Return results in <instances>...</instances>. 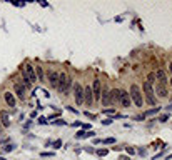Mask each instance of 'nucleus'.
<instances>
[{
	"label": "nucleus",
	"mask_w": 172,
	"mask_h": 160,
	"mask_svg": "<svg viewBox=\"0 0 172 160\" xmlns=\"http://www.w3.org/2000/svg\"><path fill=\"white\" fill-rule=\"evenodd\" d=\"M74 87V78L69 77L65 72H60V75H59V85H57V90L62 95H69V92H70V88Z\"/></svg>",
	"instance_id": "f257e3e1"
},
{
	"label": "nucleus",
	"mask_w": 172,
	"mask_h": 160,
	"mask_svg": "<svg viewBox=\"0 0 172 160\" xmlns=\"http://www.w3.org/2000/svg\"><path fill=\"white\" fill-rule=\"evenodd\" d=\"M129 95H131V100L136 103L137 107H142L144 105V98H142V92H141V87L139 85H136V83L131 85V93Z\"/></svg>",
	"instance_id": "f03ea898"
},
{
	"label": "nucleus",
	"mask_w": 172,
	"mask_h": 160,
	"mask_svg": "<svg viewBox=\"0 0 172 160\" xmlns=\"http://www.w3.org/2000/svg\"><path fill=\"white\" fill-rule=\"evenodd\" d=\"M22 72H24V75H25L29 80H30L32 83L37 82V75H35V65H32L30 62H25L24 63V68H22Z\"/></svg>",
	"instance_id": "7ed1b4c3"
},
{
	"label": "nucleus",
	"mask_w": 172,
	"mask_h": 160,
	"mask_svg": "<svg viewBox=\"0 0 172 160\" xmlns=\"http://www.w3.org/2000/svg\"><path fill=\"white\" fill-rule=\"evenodd\" d=\"M59 75H60V72H57V70H49V72H45V80L55 90H57V85H59Z\"/></svg>",
	"instance_id": "20e7f679"
},
{
	"label": "nucleus",
	"mask_w": 172,
	"mask_h": 160,
	"mask_svg": "<svg viewBox=\"0 0 172 160\" xmlns=\"http://www.w3.org/2000/svg\"><path fill=\"white\" fill-rule=\"evenodd\" d=\"M74 97H75V103L77 105H84V87L80 82L74 83Z\"/></svg>",
	"instance_id": "39448f33"
},
{
	"label": "nucleus",
	"mask_w": 172,
	"mask_h": 160,
	"mask_svg": "<svg viewBox=\"0 0 172 160\" xmlns=\"http://www.w3.org/2000/svg\"><path fill=\"white\" fill-rule=\"evenodd\" d=\"M84 103L87 107H92V103H94V93H92V87L90 85L84 87Z\"/></svg>",
	"instance_id": "423d86ee"
},
{
	"label": "nucleus",
	"mask_w": 172,
	"mask_h": 160,
	"mask_svg": "<svg viewBox=\"0 0 172 160\" xmlns=\"http://www.w3.org/2000/svg\"><path fill=\"white\" fill-rule=\"evenodd\" d=\"M90 87H92V93H94V102L100 100V95H102V83H100L99 78H95Z\"/></svg>",
	"instance_id": "0eeeda50"
},
{
	"label": "nucleus",
	"mask_w": 172,
	"mask_h": 160,
	"mask_svg": "<svg viewBox=\"0 0 172 160\" xmlns=\"http://www.w3.org/2000/svg\"><path fill=\"white\" fill-rule=\"evenodd\" d=\"M14 95H15V98H19V100H25L27 90L22 87L19 82H15V83H14Z\"/></svg>",
	"instance_id": "6e6552de"
},
{
	"label": "nucleus",
	"mask_w": 172,
	"mask_h": 160,
	"mask_svg": "<svg viewBox=\"0 0 172 160\" xmlns=\"http://www.w3.org/2000/svg\"><path fill=\"white\" fill-rule=\"evenodd\" d=\"M119 103H122V107H125V109H129V107H131V105H132V100H131V95H129V92H125V90H120Z\"/></svg>",
	"instance_id": "1a4fd4ad"
},
{
	"label": "nucleus",
	"mask_w": 172,
	"mask_h": 160,
	"mask_svg": "<svg viewBox=\"0 0 172 160\" xmlns=\"http://www.w3.org/2000/svg\"><path fill=\"white\" fill-rule=\"evenodd\" d=\"M0 124H2V127L4 129H9L10 127V114L7 112V110H0Z\"/></svg>",
	"instance_id": "9d476101"
},
{
	"label": "nucleus",
	"mask_w": 172,
	"mask_h": 160,
	"mask_svg": "<svg viewBox=\"0 0 172 160\" xmlns=\"http://www.w3.org/2000/svg\"><path fill=\"white\" fill-rule=\"evenodd\" d=\"M4 100H5V103L9 105V107L15 109L17 98H15V95H14V92H5V93H4Z\"/></svg>",
	"instance_id": "9b49d317"
},
{
	"label": "nucleus",
	"mask_w": 172,
	"mask_h": 160,
	"mask_svg": "<svg viewBox=\"0 0 172 160\" xmlns=\"http://www.w3.org/2000/svg\"><path fill=\"white\" fill-rule=\"evenodd\" d=\"M154 75H156V78L159 80V85H164V87H166V83L169 82V80H167L166 72H164L162 68H159V70H156V73H154Z\"/></svg>",
	"instance_id": "f8f14e48"
},
{
	"label": "nucleus",
	"mask_w": 172,
	"mask_h": 160,
	"mask_svg": "<svg viewBox=\"0 0 172 160\" xmlns=\"http://www.w3.org/2000/svg\"><path fill=\"white\" fill-rule=\"evenodd\" d=\"M159 110H161V109H159V107H154V109L147 110V112H144V114H142V115H137V117H136V120H139V122H142V120H146L147 117H151V115H156L157 112H159Z\"/></svg>",
	"instance_id": "ddd939ff"
},
{
	"label": "nucleus",
	"mask_w": 172,
	"mask_h": 160,
	"mask_svg": "<svg viewBox=\"0 0 172 160\" xmlns=\"http://www.w3.org/2000/svg\"><path fill=\"white\" fill-rule=\"evenodd\" d=\"M100 102H102V107H110V105H112L109 90H104V92H102V95H100Z\"/></svg>",
	"instance_id": "4468645a"
},
{
	"label": "nucleus",
	"mask_w": 172,
	"mask_h": 160,
	"mask_svg": "<svg viewBox=\"0 0 172 160\" xmlns=\"http://www.w3.org/2000/svg\"><path fill=\"white\" fill-rule=\"evenodd\" d=\"M35 75H37V82H47L45 80V70L40 65H35Z\"/></svg>",
	"instance_id": "2eb2a0df"
},
{
	"label": "nucleus",
	"mask_w": 172,
	"mask_h": 160,
	"mask_svg": "<svg viewBox=\"0 0 172 160\" xmlns=\"http://www.w3.org/2000/svg\"><path fill=\"white\" fill-rule=\"evenodd\" d=\"M109 92H110V102H112V105L119 103V97H120L119 88H112V90H109Z\"/></svg>",
	"instance_id": "dca6fc26"
},
{
	"label": "nucleus",
	"mask_w": 172,
	"mask_h": 160,
	"mask_svg": "<svg viewBox=\"0 0 172 160\" xmlns=\"http://www.w3.org/2000/svg\"><path fill=\"white\" fill-rule=\"evenodd\" d=\"M22 85V87L25 88V90H30L32 88V85H34V83L30 82V80H29V78L25 77V75H24V72H22V77H20V82H19Z\"/></svg>",
	"instance_id": "f3484780"
},
{
	"label": "nucleus",
	"mask_w": 172,
	"mask_h": 160,
	"mask_svg": "<svg viewBox=\"0 0 172 160\" xmlns=\"http://www.w3.org/2000/svg\"><path fill=\"white\" fill-rule=\"evenodd\" d=\"M154 93H157V95H159L161 98H164V97H167V88L164 87V85H159V83H157Z\"/></svg>",
	"instance_id": "a211bd4d"
},
{
	"label": "nucleus",
	"mask_w": 172,
	"mask_h": 160,
	"mask_svg": "<svg viewBox=\"0 0 172 160\" xmlns=\"http://www.w3.org/2000/svg\"><path fill=\"white\" fill-rule=\"evenodd\" d=\"M142 88H144V92H146V97H154V88H152V83L144 82Z\"/></svg>",
	"instance_id": "6ab92c4d"
},
{
	"label": "nucleus",
	"mask_w": 172,
	"mask_h": 160,
	"mask_svg": "<svg viewBox=\"0 0 172 160\" xmlns=\"http://www.w3.org/2000/svg\"><path fill=\"white\" fill-rule=\"evenodd\" d=\"M15 147H17V145L10 142V144H7L5 147H2V152H4V154H10V152H14V150H15Z\"/></svg>",
	"instance_id": "aec40b11"
},
{
	"label": "nucleus",
	"mask_w": 172,
	"mask_h": 160,
	"mask_svg": "<svg viewBox=\"0 0 172 160\" xmlns=\"http://www.w3.org/2000/svg\"><path fill=\"white\" fill-rule=\"evenodd\" d=\"M102 144H104V145H114V144H115V139H114V137H107V139H102Z\"/></svg>",
	"instance_id": "412c9836"
},
{
	"label": "nucleus",
	"mask_w": 172,
	"mask_h": 160,
	"mask_svg": "<svg viewBox=\"0 0 172 160\" xmlns=\"http://www.w3.org/2000/svg\"><path fill=\"white\" fill-rule=\"evenodd\" d=\"M102 114L104 115H115V109L112 107V109H104L102 110Z\"/></svg>",
	"instance_id": "4be33fe9"
},
{
	"label": "nucleus",
	"mask_w": 172,
	"mask_h": 160,
	"mask_svg": "<svg viewBox=\"0 0 172 160\" xmlns=\"http://www.w3.org/2000/svg\"><path fill=\"white\" fill-rule=\"evenodd\" d=\"M95 152H97L99 157H105V155L109 154V150H107V149H99V150H95Z\"/></svg>",
	"instance_id": "5701e85b"
},
{
	"label": "nucleus",
	"mask_w": 172,
	"mask_h": 160,
	"mask_svg": "<svg viewBox=\"0 0 172 160\" xmlns=\"http://www.w3.org/2000/svg\"><path fill=\"white\" fill-rule=\"evenodd\" d=\"M37 124H39V125H47L49 124L47 117H39V119H37Z\"/></svg>",
	"instance_id": "b1692460"
},
{
	"label": "nucleus",
	"mask_w": 172,
	"mask_h": 160,
	"mask_svg": "<svg viewBox=\"0 0 172 160\" xmlns=\"http://www.w3.org/2000/svg\"><path fill=\"white\" fill-rule=\"evenodd\" d=\"M52 147H54L55 150H57V149H60V147H62V140L59 139V140H55V142H52Z\"/></svg>",
	"instance_id": "393cba45"
},
{
	"label": "nucleus",
	"mask_w": 172,
	"mask_h": 160,
	"mask_svg": "<svg viewBox=\"0 0 172 160\" xmlns=\"http://www.w3.org/2000/svg\"><path fill=\"white\" fill-rule=\"evenodd\" d=\"M75 139H77V140H80V139H85V132H84V130H79L77 134H75Z\"/></svg>",
	"instance_id": "a878e982"
},
{
	"label": "nucleus",
	"mask_w": 172,
	"mask_h": 160,
	"mask_svg": "<svg viewBox=\"0 0 172 160\" xmlns=\"http://www.w3.org/2000/svg\"><path fill=\"white\" fill-rule=\"evenodd\" d=\"M52 125H57V127H60V125H65V120L59 119V120H52Z\"/></svg>",
	"instance_id": "bb28decb"
},
{
	"label": "nucleus",
	"mask_w": 172,
	"mask_h": 160,
	"mask_svg": "<svg viewBox=\"0 0 172 160\" xmlns=\"http://www.w3.org/2000/svg\"><path fill=\"white\" fill-rule=\"evenodd\" d=\"M84 115H85L87 119H90V120H95V115H94V114H90L89 110H85V112H84Z\"/></svg>",
	"instance_id": "cd10ccee"
},
{
	"label": "nucleus",
	"mask_w": 172,
	"mask_h": 160,
	"mask_svg": "<svg viewBox=\"0 0 172 160\" xmlns=\"http://www.w3.org/2000/svg\"><path fill=\"white\" fill-rule=\"evenodd\" d=\"M54 155H55V152H42L40 157H44V159H45V157H54Z\"/></svg>",
	"instance_id": "c85d7f7f"
},
{
	"label": "nucleus",
	"mask_w": 172,
	"mask_h": 160,
	"mask_svg": "<svg viewBox=\"0 0 172 160\" xmlns=\"http://www.w3.org/2000/svg\"><path fill=\"white\" fill-rule=\"evenodd\" d=\"M167 120H169V114H164V115H161V117H159V122H162V124H164V122H167Z\"/></svg>",
	"instance_id": "c756f323"
},
{
	"label": "nucleus",
	"mask_w": 172,
	"mask_h": 160,
	"mask_svg": "<svg viewBox=\"0 0 172 160\" xmlns=\"http://www.w3.org/2000/svg\"><path fill=\"white\" fill-rule=\"evenodd\" d=\"M82 130L84 132H89V130H92V125L90 124H82Z\"/></svg>",
	"instance_id": "7c9ffc66"
},
{
	"label": "nucleus",
	"mask_w": 172,
	"mask_h": 160,
	"mask_svg": "<svg viewBox=\"0 0 172 160\" xmlns=\"http://www.w3.org/2000/svg\"><path fill=\"white\" fill-rule=\"evenodd\" d=\"M92 137H95V132H94V130H89V132H85V139H92Z\"/></svg>",
	"instance_id": "2f4dec72"
},
{
	"label": "nucleus",
	"mask_w": 172,
	"mask_h": 160,
	"mask_svg": "<svg viewBox=\"0 0 172 160\" xmlns=\"http://www.w3.org/2000/svg\"><path fill=\"white\" fill-rule=\"evenodd\" d=\"M125 152H127V155H134L136 154V149H132V147H125Z\"/></svg>",
	"instance_id": "473e14b6"
},
{
	"label": "nucleus",
	"mask_w": 172,
	"mask_h": 160,
	"mask_svg": "<svg viewBox=\"0 0 172 160\" xmlns=\"http://www.w3.org/2000/svg\"><path fill=\"white\" fill-rule=\"evenodd\" d=\"M154 78H156V75H154V73H149V77H147V82H149V83H154V82H156Z\"/></svg>",
	"instance_id": "72a5a7b5"
},
{
	"label": "nucleus",
	"mask_w": 172,
	"mask_h": 160,
	"mask_svg": "<svg viewBox=\"0 0 172 160\" xmlns=\"http://www.w3.org/2000/svg\"><path fill=\"white\" fill-rule=\"evenodd\" d=\"M84 150H85L87 154H95V149H94V147H84Z\"/></svg>",
	"instance_id": "f704fd0d"
},
{
	"label": "nucleus",
	"mask_w": 172,
	"mask_h": 160,
	"mask_svg": "<svg viewBox=\"0 0 172 160\" xmlns=\"http://www.w3.org/2000/svg\"><path fill=\"white\" fill-rule=\"evenodd\" d=\"M136 152H137L139 155H142V157H146V154H147V152H146V149H142V147H141V149H137Z\"/></svg>",
	"instance_id": "c9c22d12"
},
{
	"label": "nucleus",
	"mask_w": 172,
	"mask_h": 160,
	"mask_svg": "<svg viewBox=\"0 0 172 160\" xmlns=\"http://www.w3.org/2000/svg\"><path fill=\"white\" fill-rule=\"evenodd\" d=\"M59 117H60V114H52V115H49V117H47V122H49V120H54V119H59Z\"/></svg>",
	"instance_id": "e433bc0d"
},
{
	"label": "nucleus",
	"mask_w": 172,
	"mask_h": 160,
	"mask_svg": "<svg viewBox=\"0 0 172 160\" xmlns=\"http://www.w3.org/2000/svg\"><path fill=\"white\" fill-rule=\"evenodd\" d=\"M7 144H10V139H2L0 140V147H2V145H7Z\"/></svg>",
	"instance_id": "4c0bfd02"
},
{
	"label": "nucleus",
	"mask_w": 172,
	"mask_h": 160,
	"mask_svg": "<svg viewBox=\"0 0 172 160\" xmlns=\"http://www.w3.org/2000/svg\"><path fill=\"white\" fill-rule=\"evenodd\" d=\"M67 110H70V112H72V114H75V115L79 114V112H77V109H74V107H70V105H67Z\"/></svg>",
	"instance_id": "58836bf2"
},
{
	"label": "nucleus",
	"mask_w": 172,
	"mask_h": 160,
	"mask_svg": "<svg viewBox=\"0 0 172 160\" xmlns=\"http://www.w3.org/2000/svg\"><path fill=\"white\" fill-rule=\"evenodd\" d=\"M112 124V119H105V120H102V125H110Z\"/></svg>",
	"instance_id": "ea45409f"
},
{
	"label": "nucleus",
	"mask_w": 172,
	"mask_h": 160,
	"mask_svg": "<svg viewBox=\"0 0 172 160\" xmlns=\"http://www.w3.org/2000/svg\"><path fill=\"white\" fill-rule=\"evenodd\" d=\"M30 125H32V120H27L25 124H24V129H30Z\"/></svg>",
	"instance_id": "a19ab883"
},
{
	"label": "nucleus",
	"mask_w": 172,
	"mask_h": 160,
	"mask_svg": "<svg viewBox=\"0 0 172 160\" xmlns=\"http://www.w3.org/2000/svg\"><path fill=\"white\" fill-rule=\"evenodd\" d=\"M119 160H131V157H129V155H120Z\"/></svg>",
	"instance_id": "79ce46f5"
},
{
	"label": "nucleus",
	"mask_w": 172,
	"mask_h": 160,
	"mask_svg": "<svg viewBox=\"0 0 172 160\" xmlns=\"http://www.w3.org/2000/svg\"><path fill=\"white\" fill-rule=\"evenodd\" d=\"M97 144H102V139H94V145H97Z\"/></svg>",
	"instance_id": "37998d69"
},
{
	"label": "nucleus",
	"mask_w": 172,
	"mask_h": 160,
	"mask_svg": "<svg viewBox=\"0 0 172 160\" xmlns=\"http://www.w3.org/2000/svg\"><path fill=\"white\" fill-rule=\"evenodd\" d=\"M72 127H82V124H80V122H74Z\"/></svg>",
	"instance_id": "c03bdc74"
},
{
	"label": "nucleus",
	"mask_w": 172,
	"mask_h": 160,
	"mask_svg": "<svg viewBox=\"0 0 172 160\" xmlns=\"http://www.w3.org/2000/svg\"><path fill=\"white\" fill-rule=\"evenodd\" d=\"M30 119H37V112H32V114H30Z\"/></svg>",
	"instance_id": "a18cd8bd"
},
{
	"label": "nucleus",
	"mask_w": 172,
	"mask_h": 160,
	"mask_svg": "<svg viewBox=\"0 0 172 160\" xmlns=\"http://www.w3.org/2000/svg\"><path fill=\"white\" fill-rule=\"evenodd\" d=\"M4 135V127H2V124H0V137Z\"/></svg>",
	"instance_id": "49530a36"
},
{
	"label": "nucleus",
	"mask_w": 172,
	"mask_h": 160,
	"mask_svg": "<svg viewBox=\"0 0 172 160\" xmlns=\"http://www.w3.org/2000/svg\"><path fill=\"white\" fill-rule=\"evenodd\" d=\"M169 70H171V72H172V62H171V65H169Z\"/></svg>",
	"instance_id": "de8ad7c7"
},
{
	"label": "nucleus",
	"mask_w": 172,
	"mask_h": 160,
	"mask_svg": "<svg viewBox=\"0 0 172 160\" xmlns=\"http://www.w3.org/2000/svg\"><path fill=\"white\" fill-rule=\"evenodd\" d=\"M167 110H171V112H172V105H171V107H167Z\"/></svg>",
	"instance_id": "09e8293b"
},
{
	"label": "nucleus",
	"mask_w": 172,
	"mask_h": 160,
	"mask_svg": "<svg viewBox=\"0 0 172 160\" xmlns=\"http://www.w3.org/2000/svg\"><path fill=\"white\" fill-rule=\"evenodd\" d=\"M169 159H172V154H171V155H169V157H167V160H169Z\"/></svg>",
	"instance_id": "8fccbe9b"
},
{
	"label": "nucleus",
	"mask_w": 172,
	"mask_h": 160,
	"mask_svg": "<svg viewBox=\"0 0 172 160\" xmlns=\"http://www.w3.org/2000/svg\"><path fill=\"white\" fill-rule=\"evenodd\" d=\"M0 160H5V157H0Z\"/></svg>",
	"instance_id": "3c124183"
},
{
	"label": "nucleus",
	"mask_w": 172,
	"mask_h": 160,
	"mask_svg": "<svg viewBox=\"0 0 172 160\" xmlns=\"http://www.w3.org/2000/svg\"><path fill=\"white\" fill-rule=\"evenodd\" d=\"M171 85H172V78H171Z\"/></svg>",
	"instance_id": "603ef678"
}]
</instances>
